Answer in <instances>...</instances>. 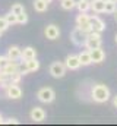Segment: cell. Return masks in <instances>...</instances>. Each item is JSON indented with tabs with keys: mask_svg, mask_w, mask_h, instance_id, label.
Wrapping results in <instances>:
<instances>
[{
	"mask_svg": "<svg viewBox=\"0 0 117 126\" xmlns=\"http://www.w3.org/2000/svg\"><path fill=\"white\" fill-rule=\"evenodd\" d=\"M91 98L98 103V104H102V103H107L110 100V90L107 85L104 84H95L91 90Z\"/></svg>",
	"mask_w": 117,
	"mask_h": 126,
	"instance_id": "6da1fadb",
	"label": "cell"
},
{
	"mask_svg": "<svg viewBox=\"0 0 117 126\" xmlns=\"http://www.w3.org/2000/svg\"><path fill=\"white\" fill-rule=\"evenodd\" d=\"M102 44V40H101V34L95 31H91L87 37V41H85V48L87 50H94V48H98L101 47Z\"/></svg>",
	"mask_w": 117,
	"mask_h": 126,
	"instance_id": "7a4b0ae2",
	"label": "cell"
},
{
	"mask_svg": "<svg viewBox=\"0 0 117 126\" xmlns=\"http://www.w3.org/2000/svg\"><path fill=\"white\" fill-rule=\"evenodd\" d=\"M37 98L41 101V103H45V104H50L54 101L56 98V93L53 88L50 87H44V88H40L38 93H37Z\"/></svg>",
	"mask_w": 117,
	"mask_h": 126,
	"instance_id": "3957f363",
	"label": "cell"
},
{
	"mask_svg": "<svg viewBox=\"0 0 117 126\" xmlns=\"http://www.w3.org/2000/svg\"><path fill=\"white\" fill-rule=\"evenodd\" d=\"M87 37H88V34L85 31H82L79 27H75V28L72 30V32H70V40H72V43H73L75 46H78V47L85 46Z\"/></svg>",
	"mask_w": 117,
	"mask_h": 126,
	"instance_id": "277c9868",
	"label": "cell"
},
{
	"mask_svg": "<svg viewBox=\"0 0 117 126\" xmlns=\"http://www.w3.org/2000/svg\"><path fill=\"white\" fill-rule=\"evenodd\" d=\"M89 15L87 12H79V15L76 16V27H79L82 31H85L87 34L92 31V27H91V21H89Z\"/></svg>",
	"mask_w": 117,
	"mask_h": 126,
	"instance_id": "5b68a950",
	"label": "cell"
},
{
	"mask_svg": "<svg viewBox=\"0 0 117 126\" xmlns=\"http://www.w3.org/2000/svg\"><path fill=\"white\" fill-rule=\"evenodd\" d=\"M66 70H67V67H66L64 62H53L50 64V69H48L50 75L53 78H57V79L58 78H63L66 75Z\"/></svg>",
	"mask_w": 117,
	"mask_h": 126,
	"instance_id": "8992f818",
	"label": "cell"
},
{
	"mask_svg": "<svg viewBox=\"0 0 117 126\" xmlns=\"http://www.w3.org/2000/svg\"><path fill=\"white\" fill-rule=\"evenodd\" d=\"M64 64H66V67H67L69 70H78V69L82 66L78 54H69V56H66Z\"/></svg>",
	"mask_w": 117,
	"mask_h": 126,
	"instance_id": "52a82bcc",
	"label": "cell"
},
{
	"mask_svg": "<svg viewBox=\"0 0 117 126\" xmlns=\"http://www.w3.org/2000/svg\"><path fill=\"white\" fill-rule=\"evenodd\" d=\"M6 97L10 100H19L22 97V90L18 84H10L6 88Z\"/></svg>",
	"mask_w": 117,
	"mask_h": 126,
	"instance_id": "ba28073f",
	"label": "cell"
},
{
	"mask_svg": "<svg viewBox=\"0 0 117 126\" xmlns=\"http://www.w3.org/2000/svg\"><path fill=\"white\" fill-rule=\"evenodd\" d=\"M29 117H31V120L40 123V122H44V120H45L47 113H45V110L41 109V107H34V109L31 110V113H29Z\"/></svg>",
	"mask_w": 117,
	"mask_h": 126,
	"instance_id": "9c48e42d",
	"label": "cell"
},
{
	"mask_svg": "<svg viewBox=\"0 0 117 126\" xmlns=\"http://www.w3.org/2000/svg\"><path fill=\"white\" fill-rule=\"evenodd\" d=\"M89 21H91V27H92V31L95 32H101L105 30V22L100 18V16H97V15H94V16H91L89 18Z\"/></svg>",
	"mask_w": 117,
	"mask_h": 126,
	"instance_id": "30bf717a",
	"label": "cell"
},
{
	"mask_svg": "<svg viewBox=\"0 0 117 126\" xmlns=\"http://www.w3.org/2000/svg\"><path fill=\"white\" fill-rule=\"evenodd\" d=\"M44 35H45V38H48V40H57L58 37H60V30H58L57 25L50 24V25L45 27V30H44Z\"/></svg>",
	"mask_w": 117,
	"mask_h": 126,
	"instance_id": "8fae6325",
	"label": "cell"
},
{
	"mask_svg": "<svg viewBox=\"0 0 117 126\" xmlns=\"http://www.w3.org/2000/svg\"><path fill=\"white\" fill-rule=\"evenodd\" d=\"M89 53H91L92 63H101V62H104V59H105V51L101 47L94 48V50H89Z\"/></svg>",
	"mask_w": 117,
	"mask_h": 126,
	"instance_id": "7c38bea8",
	"label": "cell"
},
{
	"mask_svg": "<svg viewBox=\"0 0 117 126\" xmlns=\"http://www.w3.org/2000/svg\"><path fill=\"white\" fill-rule=\"evenodd\" d=\"M6 56L10 60H22V48L18 46H12V47H9Z\"/></svg>",
	"mask_w": 117,
	"mask_h": 126,
	"instance_id": "4fadbf2b",
	"label": "cell"
},
{
	"mask_svg": "<svg viewBox=\"0 0 117 126\" xmlns=\"http://www.w3.org/2000/svg\"><path fill=\"white\" fill-rule=\"evenodd\" d=\"M10 84H12V75L7 73L6 70H0V87L6 90Z\"/></svg>",
	"mask_w": 117,
	"mask_h": 126,
	"instance_id": "5bb4252c",
	"label": "cell"
},
{
	"mask_svg": "<svg viewBox=\"0 0 117 126\" xmlns=\"http://www.w3.org/2000/svg\"><path fill=\"white\" fill-rule=\"evenodd\" d=\"M105 9V0H92L91 1V10L95 13H104Z\"/></svg>",
	"mask_w": 117,
	"mask_h": 126,
	"instance_id": "9a60e30c",
	"label": "cell"
},
{
	"mask_svg": "<svg viewBox=\"0 0 117 126\" xmlns=\"http://www.w3.org/2000/svg\"><path fill=\"white\" fill-rule=\"evenodd\" d=\"M37 57V50L34 47H24L22 48V60H29V59H35Z\"/></svg>",
	"mask_w": 117,
	"mask_h": 126,
	"instance_id": "2e32d148",
	"label": "cell"
},
{
	"mask_svg": "<svg viewBox=\"0 0 117 126\" xmlns=\"http://www.w3.org/2000/svg\"><path fill=\"white\" fill-rule=\"evenodd\" d=\"M78 56H79V60H81V64H82V66H88V64H91V63H92V59H91V53H89V50L81 51Z\"/></svg>",
	"mask_w": 117,
	"mask_h": 126,
	"instance_id": "e0dca14e",
	"label": "cell"
},
{
	"mask_svg": "<svg viewBox=\"0 0 117 126\" xmlns=\"http://www.w3.org/2000/svg\"><path fill=\"white\" fill-rule=\"evenodd\" d=\"M34 9L40 13H44L47 9H48V3L44 1V0H35L34 1Z\"/></svg>",
	"mask_w": 117,
	"mask_h": 126,
	"instance_id": "ac0fdd59",
	"label": "cell"
},
{
	"mask_svg": "<svg viewBox=\"0 0 117 126\" xmlns=\"http://www.w3.org/2000/svg\"><path fill=\"white\" fill-rule=\"evenodd\" d=\"M25 63H27V67H28L29 72H37V70L40 69V62L37 60V57H35V59L25 60Z\"/></svg>",
	"mask_w": 117,
	"mask_h": 126,
	"instance_id": "d6986e66",
	"label": "cell"
},
{
	"mask_svg": "<svg viewBox=\"0 0 117 126\" xmlns=\"http://www.w3.org/2000/svg\"><path fill=\"white\" fill-rule=\"evenodd\" d=\"M116 10H117V3H113L110 0H105V9H104V12L108 13V15H113Z\"/></svg>",
	"mask_w": 117,
	"mask_h": 126,
	"instance_id": "ffe728a7",
	"label": "cell"
},
{
	"mask_svg": "<svg viewBox=\"0 0 117 126\" xmlns=\"http://www.w3.org/2000/svg\"><path fill=\"white\" fill-rule=\"evenodd\" d=\"M76 7L79 12H88L91 9V1L89 0H81V3L76 4Z\"/></svg>",
	"mask_w": 117,
	"mask_h": 126,
	"instance_id": "44dd1931",
	"label": "cell"
},
{
	"mask_svg": "<svg viewBox=\"0 0 117 126\" xmlns=\"http://www.w3.org/2000/svg\"><path fill=\"white\" fill-rule=\"evenodd\" d=\"M61 3V7L64 9V10H72V9H75L76 7V3L73 1V0H60Z\"/></svg>",
	"mask_w": 117,
	"mask_h": 126,
	"instance_id": "7402d4cb",
	"label": "cell"
},
{
	"mask_svg": "<svg viewBox=\"0 0 117 126\" xmlns=\"http://www.w3.org/2000/svg\"><path fill=\"white\" fill-rule=\"evenodd\" d=\"M4 18H6V21H7L9 25H15V24H18V16H16V13H13V12L6 13Z\"/></svg>",
	"mask_w": 117,
	"mask_h": 126,
	"instance_id": "603a6c76",
	"label": "cell"
},
{
	"mask_svg": "<svg viewBox=\"0 0 117 126\" xmlns=\"http://www.w3.org/2000/svg\"><path fill=\"white\" fill-rule=\"evenodd\" d=\"M10 12H13V13H16V15H19V13L25 12V7H24L21 3H13V4H12V7H10Z\"/></svg>",
	"mask_w": 117,
	"mask_h": 126,
	"instance_id": "cb8c5ba5",
	"label": "cell"
},
{
	"mask_svg": "<svg viewBox=\"0 0 117 126\" xmlns=\"http://www.w3.org/2000/svg\"><path fill=\"white\" fill-rule=\"evenodd\" d=\"M18 72L24 76V75H27V73H29L28 67H27V63H25V60H22V62H19V66H18Z\"/></svg>",
	"mask_w": 117,
	"mask_h": 126,
	"instance_id": "d4e9b609",
	"label": "cell"
},
{
	"mask_svg": "<svg viewBox=\"0 0 117 126\" xmlns=\"http://www.w3.org/2000/svg\"><path fill=\"white\" fill-rule=\"evenodd\" d=\"M9 63H10V59L7 56H0V70H4Z\"/></svg>",
	"mask_w": 117,
	"mask_h": 126,
	"instance_id": "484cf974",
	"label": "cell"
},
{
	"mask_svg": "<svg viewBox=\"0 0 117 126\" xmlns=\"http://www.w3.org/2000/svg\"><path fill=\"white\" fill-rule=\"evenodd\" d=\"M16 16H18V24L25 25V24L28 22V15H27V12H22V13H19V15H16Z\"/></svg>",
	"mask_w": 117,
	"mask_h": 126,
	"instance_id": "4316f807",
	"label": "cell"
},
{
	"mask_svg": "<svg viewBox=\"0 0 117 126\" xmlns=\"http://www.w3.org/2000/svg\"><path fill=\"white\" fill-rule=\"evenodd\" d=\"M9 27H10V25L7 24L6 18H4V16H0V30H1V31L4 32L6 30H7V28H9Z\"/></svg>",
	"mask_w": 117,
	"mask_h": 126,
	"instance_id": "83f0119b",
	"label": "cell"
},
{
	"mask_svg": "<svg viewBox=\"0 0 117 126\" xmlns=\"http://www.w3.org/2000/svg\"><path fill=\"white\" fill-rule=\"evenodd\" d=\"M3 123H4V125H18L19 120H18V119H12V117H9V119H4Z\"/></svg>",
	"mask_w": 117,
	"mask_h": 126,
	"instance_id": "f1b7e54d",
	"label": "cell"
},
{
	"mask_svg": "<svg viewBox=\"0 0 117 126\" xmlns=\"http://www.w3.org/2000/svg\"><path fill=\"white\" fill-rule=\"evenodd\" d=\"M113 106H114V107L117 109V95L114 97V98H113Z\"/></svg>",
	"mask_w": 117,
	"mask_h": 126,
	"instance_id": "f546056e",
	"label": "cell"
},
{
	"mask_svg": "<svg viewBox=\"0 0 117 126\" xmlns=\"http://www.w3.org/2000/svg\"><path fill=\"white\" fill-rule=\"evenodd\" d=\"M113 15H114V21H116V22H117V10H116V12H114V13H113Z\"/></svg>",
	"mask_w": 117,
	"mask_h": 126,
	"instance_id": "4dcf8cb0",
	"label": "cell"
},
{
	"mask_svg": "<svg viewBox=\"0 0 117 126\" xmlns=\"http://www.w3.org/2000/svg\"><path fill=\"white\" fill-rule=\"evenodd\" d=\"M3 120H4V119H3V116L0 114V123H3Z\"/></svg>",
	"mask_w": 117,
	"mask_h": 126,
	"instance_id": "1f68e13d",
	"label": "cell"
},
{
	"mask_svg": "<svg viewBox=\"0 0 117 126\" xmlns=\"http://www.w3.org/2000/svg\"><path fill=\"white\" fill-rule=\"evenodd\" d=\"M73 1H75L76 4H78V3H81V0H73Z\"/></svg>",
	"mask_w": 117,
	"mask_h": 126,
	"instance_id": "d6a6232c",
	"label": "cell"
},
{
	"mask_svg": "<svg viewBox=\"0 0 117 126\" xmlns=\"http://www.w3.org/2000/svg\"><path fill=\"white\" fill-rule=\"evenodd\" d=\"M44 1H47V3H51V1H53V0H44Z\"/></svg>",
	"mask_w": 117,
	"mask_h": 126,
	"instance_id": "836d02e7",
	"label": "cell"
},
{
	"mask_svg": "<svg viewBox=\"0 0 117 126\" xmlns=\"http://www.w3.org/2000/svg\"><path fill=\"white\" fill-rule=\"evenodd\" d=\"M110 1H113V3H117V0H110Z\"/></svg>",
	"mask_w": 117,
	"mask_h": 126,
	"instance_id": "e575fe53",
	"label": "cell"
},
{
	"mask_svg": "<svg viewBox=\"0 0 117 126\" xmlns=\"http://www.w3.org/2000/svg\"><path fill=\"white\" fill-rule=\"evenodd\" d=\"M1 34H3V31H1V30H0V37H1Z\"/></svg>",
	"mask_w": 117,
	"mask_h": 126,
	"instance_id": "d590c367",
	"label": "cell"
},
{
	"mask_svg": "<svg viewBox=\"0 0 117 126\" xmlns=\"http://www.w3.org/2000/svg\"><path fill=\"white\" fill-rule=\"evenodd\" d=\"M116 43H117V35H116Z\"/></svg>",
	"mask_w": 117,
	"mask_h": 126,
	"instance_id": "8d00e7d4",
	"label": "cell"
}]
</instances>
